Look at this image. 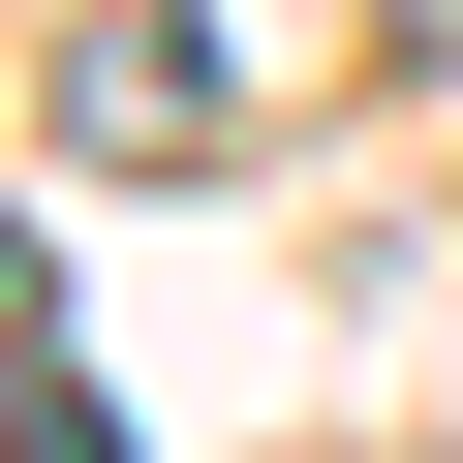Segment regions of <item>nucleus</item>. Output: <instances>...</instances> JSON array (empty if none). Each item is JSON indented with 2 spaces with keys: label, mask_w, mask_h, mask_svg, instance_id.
<instances>
[{
  "label": "nucleus",
  "mask_w": 463,
  "mask_h": 463,
  "mask_svg": "<svg viewBox=\"0 0 463 463\" xmlns=\"http://www.w3.org/2000/svg\"><path fill=\"white\" fill-rule=\"evenodd\" d=\"M216 124V32H185V0H124V32L62 62V155H185Z\"/></svg>",
  "instance_id": "obj_1"
},
{
  "label": "nucleus",
  "mask_w": 463,
  "mask_h": 463,
  "mask_svg": "<svg viewBox=\"0 0 463 463\" xmlns=\"http://www.w3.org/2000/svg\"><path fill=\"white\" fill-rule=\"evenodd\" d=\"M0 340H32V216H0Z\"/></svg>",
  "instance_id": "obj_2"
}]
</instances>
